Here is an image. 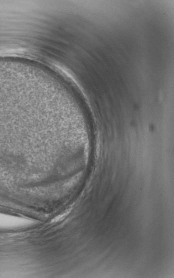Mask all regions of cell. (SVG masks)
Here are the masks:
<instances>
[{
	"label": "cell",
	"mask_w": 174,
	"mask_h": 278,
	"mask_svg": "<svg viewBox=\"0 0 174 278\" xmlns=\"http://www.w3.org/2000/svg\"><path fill=\"white\" fill-rule=\"evenodd\" d=\"M69 212H66L62 214H61L60 215L57 216V217L55 218L54 219H53V220H52V222H55L60 221L61 220H63V219L68 214Z\"/></svg>",
	"instance_id": "obj_1"
}]
</instances>
